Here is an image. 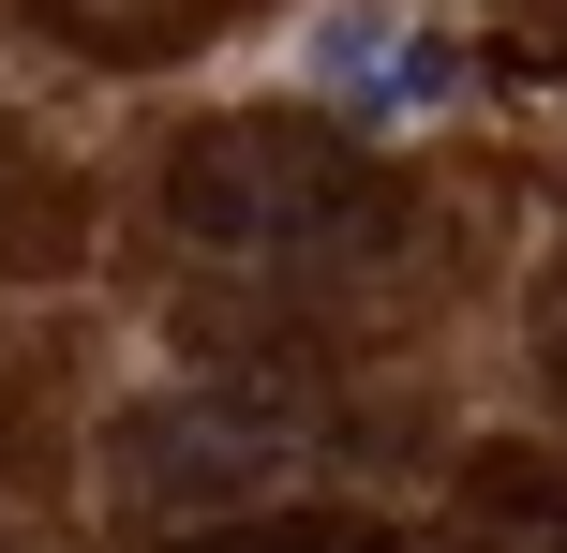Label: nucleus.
Instances as JSON below:
<instances>
[{
	"label": "nucleus",
	"instance_id": "f257e3e1",
	"mask_svg": "<svg viewBox=\"0 0 567 553\" xmlns=\"http://www.w3.org/2000/svg\"><path fill=\"white\" fill-rule=\"evenodd\" d=\"M165 225L239 269H329V255H389L403 195L313 120H209L165 165Z\"/></svg>",
	"mask_w": 567,
	"mask_h": 553
},
{
	"label": "nucleus",
	"instance_id": "f03ea898",
	"mask_svg": "<svg viewBox=\"0 0 567 553\" xmlns=\"http://www.w3.org/2000/svg\"><path fill=\"white\" fill-rule=\"evenodd\" d=\"M313 90H343V105H433V90H449V45H433L403 0H343V16L313 30Z\"/></svg>",
	"mask_w": 567,
	"mask_h": 553
},
{
	"label": "nucleus",
	"instance_id": "7ed1b4c3",
	"mask_svg": "<svg viewBox=\"0 0 567 553\" xmlns=\"http://www.w3.org/2000/svg\"><path fill=\"white\" fill-rule=\"evenodd\" d=\"M165 553H419L359 509H269V524H209V539H165Z\"/></svg>",
	"mask_w": 567,
	"mask_h": 553
}]
</instances>
